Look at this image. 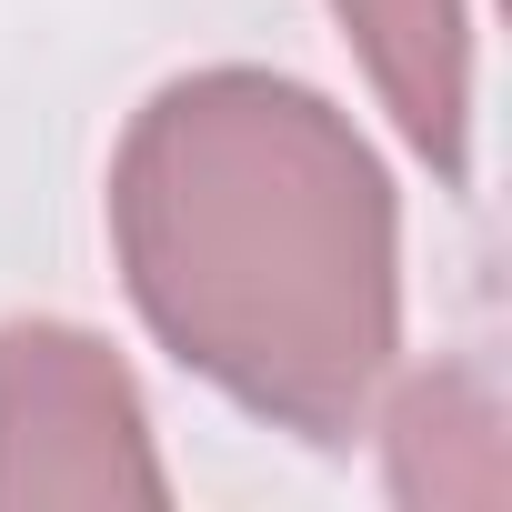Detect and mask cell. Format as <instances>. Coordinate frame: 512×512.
Returning a JSON list of instances; mask_svg holds the SVG:
<instances>
[{
    "label": "cell",
    "mask_w": 512,
    "mask_h": 512,
    "mask_svg": "<svg viewBox=\"0 0 512 512\" xmlns=\"http://www.w3.org/2000/svg\"><path fill=\"white\" fill-rule=\"evenodd\" d=\"M111 262L181 372L292 442H352L402 362V191L292 71L211 61L131 111Z\"/></svg>",
    "instance_id": "obj_1"
},
{
    "label": "cell",
    "mask_w": 512,
    "mask_h": 512,
    "mask_svg": "<svg viewBox=\"0 0 512 512\" xmlns=\"http://www.w3.org/2000/svg\"><path fill=\"white\" fill-rule=\"evenodd\" d=\"M171 472L131 362L81 322H0V512H161Z\"/></svg>",
    "instance_id": "obj_2"
},
{
    "label": "cell",
    "mask_w": 512,
    "mask_h": 512,
    "mask_svg": "<svg viewBox=\"0 0 512 512\" xmlns=\"http://www.w3.org/2000/svg\"><path fill=\"white\" fill-rule=\"evenodd\" d=\"M332 21L432 181H472V0H332Z\"/></svg>",
    "instance_id": "obj_3"
}]
</instances>
